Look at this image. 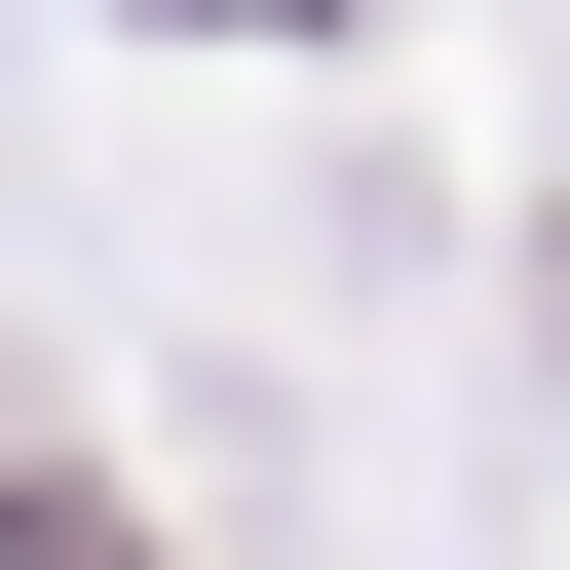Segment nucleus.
I'll return each instance as SVG.
<instances>
[{"mask_svg":"<svg viewBox=\"0 0 570 570\" xmlns=\"http://www.w3.org/2000/svg\"><path fill=\"white\" fill-rule=\"evenodd\" d=\"M0 570H153V532H115V494H77V456H0Z\"/></svg>","mask_w":570,"mask_h":570,"instance_id":"f257e3e1","label":"nucleus"}]
</instances>
